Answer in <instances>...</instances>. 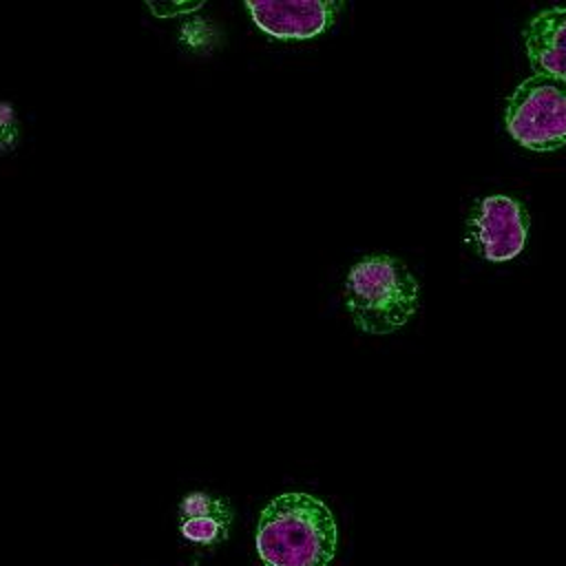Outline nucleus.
<instances>
[{"label": "nucleus", "instance_id": "3", "mask_svg": "<svg viewBox=\"0 0 566 566\" xmlns=\"http://www.w3.org/2000/svg\"><path fill=\"white\" fill-rule=\"evenodd\" d=\"M504 124L524 148L551 153L566 146V80L531 75L506 99Z\"/></svg>", "mask_w": 566, "mask_h": 566}, {"label": "nucleus", "instance_id": "5", "mask_svg": "<svg viewBox=\"0 0 566 566\" xmlns=\"http://www.w3.org/2000/svg\"><path fill=\"white\" fill-rule=\"evenodd\" d=\"M340 2L325 0H274L245 2L254 24L276 40H307L332 27Z\"/></svg>", "mask_w": 566, "mask_h": 566}, {"label": "nucleus", "instance_id": "1", "mask_svg": "<svg viewBox=\"0 0 566 566\" xmlns=\"http://www.w3.org/2000/svg\"><path fill=\"white\" fill-rule=\"evenodd\" d=\"M329 506L310 493L274 497L256 524V553L265 566H327L336 553Z\"/></svg>", "mask_w": 566, "mask_h": 566}, {"label": "nucleus", "instance_id": "7", "mask_svg": "<svg viewBox=\"0 0 566 566\" xmlns=\"http://www.w3.org/2000/svg\"><path fill=\"white\" fill-rule=\"evenodd\" d=\"M181 535L195 544H219L226 539L230 528V506L208 493H190L179 506Z\"/></svg>", "mask_w": 566, "mask_h": 566}, {"label": "nucleus", "instance_id": "4", "mask_svg": "<svg viewBox=\"0 0 566 566\" xmlns=\"http://www.w3.org/2000/svg\"><path fill=\"white\" fill-rule=\"evenodd\" d=\"M528 237V214L524 206L506 195H489L478 201L467 223V241L493 263L515 259Z\"/></svg>", "mask_w": 566, "mask_h": 566}, {"label": "nucleus", "instance_id": "6", "mask_svg": "<svg viewBox=\"0 0 566 566\" xmlns=\"http://www.w3.org/2000/svg\"><path fill=\"white\" fill-rule=\"evenodd\" d=\"M522 35L537 75L566 80V7L539 11L528 20Z\"/></svg>", "mask_w": 566, "mask_h": 566}, {"label": "nucleus", "instance_id": "2", "mask_svg": "<svg viewBox=\"0 0 566 566\" xmlns=\"http://www.w3.org/2000/svg\"><path fill=\"white\" fill-rule=\"evenodd\" d=\"M343 298L363 334L385 336L400 329L416 314L420 285L402 261L374 254L349 270Z\"/></svg>", "mask_w": 566, "mask_h": 566}]
</instances>
